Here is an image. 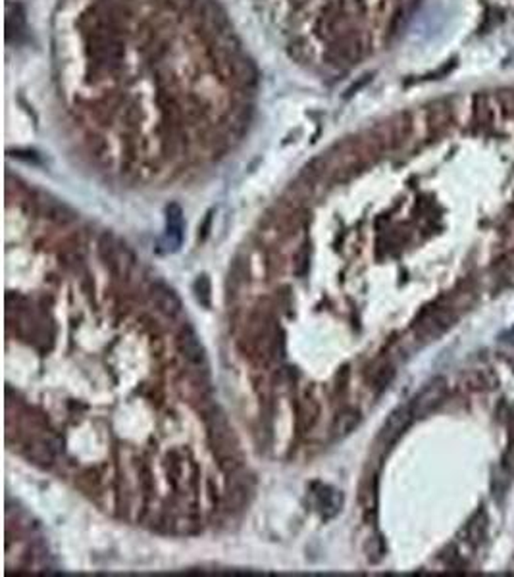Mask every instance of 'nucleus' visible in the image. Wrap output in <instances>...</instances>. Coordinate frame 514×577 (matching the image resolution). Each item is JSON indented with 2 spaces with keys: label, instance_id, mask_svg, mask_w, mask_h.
I'll return each instance as SVG.
<instances>
[{
  "label": "nucleus",
  "instance_id": "1",
  "mask_svg": "<svg viewBox=\"0 0 514 577\" xmlns=\"http://www.w3.org/2000/svg\"><path fill=\"white\" fill-rule=\"evenodd\" d=\"M447 379L445 378H435L432 379L430 383L422 389L416 397L410 400V408H412L414 419L418 418H426L427 414H432L434 410H437L443 400L447 397Z\"/></svg>",
  "mask_w": 514,
  "mask_h": 577
},
{
  "label": "nucleus",
  "instance_id": "2",
  "mask_svg": "<svg viewBox=\"0 0 514 577\" xmlns=\"http://www.w3.org/2000/svg\"><path fill=\"white\" fill-rule=\"evenodd\" d=\"M414 422V414H412V408H410V402L408 405H403L399 406V408H395L391 414H389V418L386 419V424H383V427H381V433H380V443L381 446H391L395 445L399 439H401V435L408 429V425L412 424Z\"/></svg>",
  "mask_w": 514,
  "mask_h": 577
},
{
  "label": "nucleus",
  "instance_id": "3",
  "mask_svg": "<svg viewBox=\"0 0 514 577\" xmlns=\"http://www.w3.org/2000/svg\"><path fill=\"white\" fill-rule=\"evenodd\" d=\"M151 299H153L154 306L160 310L168 318H175L181 314V300L170 287L164 283H156L151 289Z\"/></svg>",
  "mask_w": 514,
  "mask_h": 577
},
{
  "label": "nucleus",
  "instance_id": "4",
  "mask_svg": "<svg viewBox=\"0 0 514 577\" xmlns=\"http://www.w3.org/2000/svg\"><path fill=\"white\" fill-rule=\"evenodd\" d=\"M177 346H180V352L183 354V358L187 360L189 364L199 366L204 362V346H202L199 335H197L195 329H191V327H187L185 331L181 333L180 341H177Z\"/></svg>",
  "mask_w": 514,
  "mask_h": 577
},
{
  "label": "nucleus",
  "instance_id": "5",
  "mask_svg": "<svg viewBox=\"0 0 514 577\" xmlns=\"http://www.w3.org/2000/svg\"><path fill=\"white\" fill-rule=\"evenodd\" d=\"M183 212L177 204H170L166 208V237L168 243L172 245V248H177L183 239Z\"/></svg>",
  "mask_w": 514,
  "mask_h": 577
},
{
  "label": "nucleus",
  "instance_id": "6",
  "mask_svg": "<svg viewBox=\"0 0 514 577\" xmlns=\"http://www.w3.org/2000/svg\"><path fill=\"white\" fill-rule=\"evenodd\" d=\"M510 478H513V473H510V470H508L507 466L495 468L493 479H491V491H493L495 498H503L507 495L508 485H510Z\"/></svg>",
  "mask_w": 514,
  "mask_h": 577
},
{
  "label": "nucleus",
  "instance_id": "7",
  "mask_svg": "<svg viewBox=\"0 0 514 577\" xmlns=\"http://www.w3.org/2000/svg\"><path fill=\"white\" fill-rule=\"evenodd\" d=\"M356 424H359V414H356V412H345V414H341L339 418L335 419L334 435L335 437L343 439L345 435H349V433L353 432L354 427H356Z\"/></svg>",
  "mask_w": 514,
  "mask_h": 577
},
{
  "label": "nucleus",
  "instance_id": "8",
  "mask_svg": "<svg viewBox=\"0 0 514 577\" xmlns=\"http://www.w3.org/2000/svg\"><path fill=\"white\" fill-rule=\"evenodd\" d=\"M210 291H212L210 279L207 275H199V279L195 281V295L202 306H210Z\"/></svg>",
  "mask_w": 514,
  "mask_h": 577
}]
</instances>
